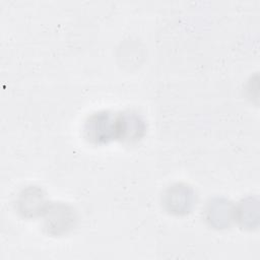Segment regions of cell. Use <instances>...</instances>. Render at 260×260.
<instances>
[{"label": "cell", "mask_w": 260, "mask_h": 260, "mask_svg": "<svg viewBox=\"0 0 260 260\" xmlns=\"http://www.w3.org/2000/svg\"><path fill=\"white\" fill-rule=\"evenodd\" d=\"M85 131L90 139L107 142L109 139L119 136V117L113 119L106 112L95 114L86 123Z\"/></svg>", "instance_id": "1"}]
</instances>
